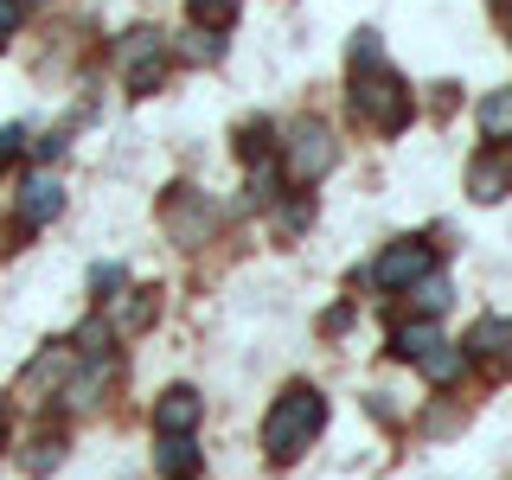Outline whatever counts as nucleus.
Instances as JSON below:
<instances>
[{
	"mask_svg": "<svg viewBox=\"0 0 512 480\" xmlns=\"http://www.w3.org/2000/svg\"><path fill=\"white\" fill-rule=\"evenodd\" d=\"M346 64H352V109H359L372 128H384V135H397V128L410 122V90H404V77L384 64L378 32H359Z\"/></svg>",
	"mask_w": 512,
	"mask_h": 480,
	"instance_id": "obj_1",
	"label": "nucleus"
},
{
	"mask_svg": "<svg viewBox=\"0 0 512 480\" xmlns=\"http://www.w3.org/2000/svg\"><path fill=\"white\" fill-rule=\"evenodd\" d=\"M320 423H327V397L314 391V384H288L276 397V410L263 416V448L269 461H295L301 448L320 436Z\"/></svg>",
	"mask_w": 512,
	"mask_h": 480,
	"instance_id": "obj_2",
	"label": "nucleus"
},
{
	"mask_svg": "<svg viewBox=\"0 0 512 480\" xmlns=\"http://www.w3.org/2000/svg\"><path fill=\"white\" fill-rule=\"evenodd\" d=\"M333 160H340V141H333L327 122H295V128H288V141H282V173H288L295 186L327 180Z\"/></svg>",
	"mask_w": 512,
	"mask_h": 480,
	"instance_id": "obj_3",
	"label": "nucleus"
},
{
	"mask_svg": "<svg viewBox=\"0 0 512 480\" xmlns=\"http://www.w3.org/2000/svg\"><path fill=\"white\" fill-rule=\"evenodd\" d=\"M429 269H436V244H423V237H404V244H391L378 256V269H372V282L378 288H391V295H404L410 282H423Z\"/></svg>",
	"mask_w": 512,
	"mask_h": 480,
	"instance_id": "obj_4",
	"label": "nucleus"
},
{
	"mask_svg": "<svg viewBox=\"0 0 512 480\" xmlns=\"http://www.w3.org/2000/svg\"><path fill=\"white\" fill-rule=\"evenodd\" d=\"M122 71H128V90L135 96H148V90H160V77H167V52H160V32H128L122 39Z\"/></svg>",
	"mask_w": 512,
	"mask_h": 480,
	"instance_id": "obj_5",
	"label": "nucleus"
},
{
	"mask_svg": "<svg viewBox=\"0 0 512 480\" xmlns=\"http://www.w3.org/2000/svg\"><path fill=\"white\" fill-rule=\"evenodd\" d=\"M167 231L180 237V244H205V237L218 231V212H212V205H205L192 186H173V192H167Z\"/></svg>",
	"mask_w": 512,
	"mask_h": 480,
	"instance_id": "obj_6",
	"label": "nucleus"
},
{
	"mask_svg": "<svg viewBox=\"0 0 512 480\" xmlns=\"http://www.w3.org/2000/svg\"><path fill=\"white\" fill-rule=\"evenodd\" d=\"M199 391L192 384H173V391H160V404H154V429L160 436H192L199 429Z\"/></svg>",
	"mask_w": 512,
	"mask_h": 480,
	"instance_id": "obj_7",
	"label": "nucleus"
},
{
	"mask_svg": "<svg viewBox=\"0 0 512 480\" xmlns=\"http://www.w3.org/2000/svg\"><path fill=\"white\" fill-rule=\"evenodd\" d=\"M468 192H474L480 205L506 199V192H512V154H506V148H493V154H474V167H468Z\"/></svg>",
	"mask_w": 512,
	"mask_h": 480,
	"instance_id": "obj_8",
	"label": "nucleus"
},
{
	"mask_svg": "<svg viewBox=\"0 0 512 480\" xmlns=\"http://www.w3.org/2000/svg\"><path fill=\"white\" fill-rule=\"evenodd\" d=\"M64 212V186L52 180V173H32V180L20 186V224H52Z\"/></svg>",
	"mask_w": 512,
	"mask_h": 480,
	"instance_id": "obj_9",
	"label": "nucleus"
},
{
	"mask_svg": "<svg viewBox=\"0 0 512 480\" xmlns=\"http://www.w3.org/2000/svg\"><path fill=\"white\" fill-rule=\"evenodd\" d=\"M461 352H468V359H487L493 372H506L512 365V320H480Z\"/></svg>",
	"mask_w": 512,
	"mask_h": 480,
	"instance_id": "obj_10",
	"label": "nucleus"
},
{
	"mask_svg": "<svg viewBox=\"0 0 512 480\" xmlns=\"http://www.w3.org/2000/svg\"><path fill=\"white\" fill-rule=\"evenodd\" d=\"M154 468H160V480H192L199 474V448H192V436H160Z\"/></svg>",
	"mask_w": 512,
	"mask_h": 480,
	"instance_id": "obj_11",
	"label": "nucleus"
},
{
	"mask_svg": "<svg viewBox=\"0 0 512 480\" xmlns=\"http://www.w3.org/2000/svg\"><path fill=\"white\" fill-rule=\"evenodd\" d=\"M71 359H77L71 346H45L39 359L26 365V397H39V391H52V384H64V372H71Z\"/></svg>",
	"mask_w": 512,
	"mask_h": 480,
	"instance_id": "obj_12",
	"label": "nucleus"
},
{
	"mask_svg": "<svg viewBox=\"0 0 512 480\" xmlns=\"http://www.w3.org/2000/svg\"><path fill=\"white\" fill-rule=\"evenodd\" d=\"M442 346V327L436 320H404V327L391 333V352L397 359H423V352H436Z\"/></svg>",
	"mask_w": 512,
	"mask_h": 480,
	"instance_id": "obj_13",
	"label": "nucleus"
},
{
	"mask_svg": "<svg viewBox=\"0 0 512 480\" xmlns=\"http://www.w3.org/2000/svg\"><path fill=\"white\" fill-rule=\"evenodd\" d=\"M404 295L416 301V320H436V314L448 308V295H455V288H448V276H442V269H429V276H423V282H410Z\"/></svg>",
	"mask_w": 512,
	"mask_h": 480,
	"instance_id": "obj_14",
	"label": "nucleus"
},
{
	"mask_svg": "<svg viewBox=\"0 0 512 480\" xmlns=\"http://www.w3.org/2000/svg\"><path fill=\"white\" fill-rule=\"evenodd\" d=\"M480 135H487V141H512V90L480 96Z\"/></svg>",
	"mask_w": 512,
	"mask_h": 480,
	"instance_id": "obj_15",
	"label": "nucleus"
},
{
	"mask_svg": "<svg viewBox=\"0 0 512 480\" xmlns=\"http://www.w3.org/2000/svg\"><path fill=\"white\" fill-rule=\"evenodd\" d=\"M461 372H468V352H461V346H436V352H423V378L429 384H455Z\"/></svg>",
	"mask_w": 512,
	"mask_h": 480,
	"instance_id": "obj_16",
	"label": "nucleus"
},
{
	"mask_svg": "<svg viewBox=\"0 0 512 480\" xmlns=\"http://www.w3.org/2000/svg\"><path fill=\"white\" fill-rule=\"evenodd\" d=\"M269 135H276V128H269L263 116H256V122H244V128H237V154H244L250 167H256V160H269V148H276Z\"/></svg>",
	"mask_w": 512,
	"mask_h": 480,
	"instance_id": "obj_17",
	"label": "nucleus"
},
{
	"mask_svg": "<svg viewBox=\"0 0 512 480\" xmlns=\"http://www.w3.org/2000/svg\"><path fill=\"white\" fill-rule=\"evenodd\" d=\"M282 199V173H276V160H256L250 167V205H276Z\"/></svg>",
	"mask_w": 512,
	"mask_h": 480,
	"instance_id": "obj_18",
	"label": "nucleus"
},
{
	"mask_svg": "<svg viewBox=\"0 0 512 480\" xmlns=\"http://www.w3.org/2000/svg\"><path fill=\"white\" fill-rule=\"evenodd\" d=\"M20 461H26V474H52L58 461H64V436H39V442H32Z\"/></svg>",
	"mask_w": 512,
	"mask_h": 480,
	"instance_id": "obj_19",
	"label": "nucleus"
},
{
	"mask_svg": "<svg viewBox=\"0 0 512 480\" xmlns=\"http://www.w3.org/2000/svg\"><path fill=\"white\" fill-rule=\"evenodd\" d=\"M180 52H186L192 64H212V58H224V39H218V32H205V26H192Z\"/></svg>",
	"mask_w": 512,
	"mask_h": 480,
	"instance_id": "obj_20",
	"label": "nucleus"
},
{
	"mask_svg": "<svg viewBox=\"0 0 512 480\" xmlns=\"http://www.w3.org/2000/svg\"><path fill=\"white\" fill-rule=\"evenodd\" d=\"M186 7H192V20H199L205 32H218V26L231 20L237 7H244V0H186Z\"/></svg>",
	"mask_w": 512,
	"mask_h": 480,
	"instance_id": "obj_21",
	"label": "nucleus"
},
{
	"mask_svg": "<svg viewBox=\"0 0 512 480\" xmlns=\"http://www.w3.org/2000/svg\"><path fill=\"white\" fill-rule=\"evenodd\" d=\"M148 320H154V288H141V295L122 308V327H148Z\"/></svg>",
	"mask_w": 512,
	"mask_h": 480,
	"instance_id": "obj_22",
	"label": "nucleus"
},
{
	"mask_svg": "<svg viewBox=\"0 0 512 480\" xmlns=\"http://www.w3.org/2000/svg\"><path fill=\"white\" fill-rule=\"evenodd\" d=\"M20 148H26L20 128H0V167H7V160H20Z\"/></svg>",
	"mask_w": 512,
	"mask_h": 480,
	"instance_id": "obj_23",
	"label": "nucleus"
},
{
	"mask_svg": "<svg viewBox=\"0 0 512 480\" xmlns=\"http://www.w3.org/2000/svg\"><path fill=\"white\" fill-rule=\"evenodd\" d=\"M90 282H96V295H109V288H122V269H116V263H103Z\"/></svg>",
	"mask_w": 512,
	"mask_h": 480,
	"instance_id": "obj_24",
	"label": "nucleus"
},
{
	"mask_svg": "<svg viewBox=\"0 0 512 480\" xmlns=\"http://www.w3.org/2000/svg\"><path fill=\"white\" fill-rule=\"evenodd\" d=\"M20 26V0H0V32H13Z\"/></svg>",
	"mask_w": 512,
	"mask_h": 480,
	"instance_id": "obj_25",
	"label": "nucleus"
},
{
	"mask_svg": "<svg viewBox=\"0 0 512 480\" xmlns=\"http://www.w3.org/2000/svg\"><path fill=\"white\" fill-rule=\"evenodd\" d=\"M0 429H7V410H0Z\"/></svg>",
	"mask_w": 512,
	"mask_h": 480,
	"instance_id": "obj_26",
	"label": "nucleus"
},
{
	"mask_svg": "<svg viewBox=\"0 0 512 480\" xmlns=\"http://www.w3.org/2000/svg\"><path fill=\"white\" fill-rule=\"evenodd\" d=\"M506 39H512V26H506Z\"/></svg>",
	"mask_w": 512,
	"mask_h": 480,
	"instance_id": "obj_27",
	"label": "nucleus"
}]
</instances>
